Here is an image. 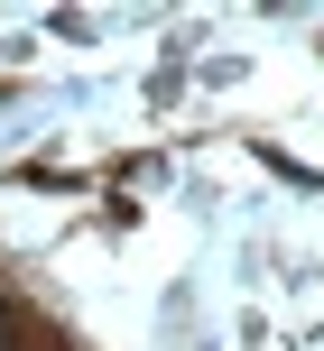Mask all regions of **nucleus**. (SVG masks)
<instances>
[{"label":"nucleus","mask_w":324,"mask_h":351,"mask_svg":"<svg viewBox=\"0 0 324 351\" xmlns=\"http://www.w3.org/2000/svg\"><path fill=\"white\" fill-rule=\"evenodd\" d=\"M0 351H19V324H10V305H0Z\"/></svg>","instance_id":"obj_1"}]
</instances>
